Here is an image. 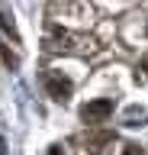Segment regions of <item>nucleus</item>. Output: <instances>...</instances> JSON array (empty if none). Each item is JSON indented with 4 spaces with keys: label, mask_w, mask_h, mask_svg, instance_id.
<instances>
[{
    "label": "nucleus",
    "mask_w": 148,
    "mask_h": 155,
    "mask_svg": "<svg viewBox=\"0 0 148 155\" xmlns=\"http://www.w3.org/2000/svg\"><path fill=\"white\" fill-rule=\"evenodd\" d=\"M80 116H84V123H103L106 116H113V100H109V97L90 100V104H84Z\"/></svg>",
    "instance_id": "1"
},
{
    "label": "nucleus",
    "mask_w": 148,
    "mask_h": 155,
    "mask_svg": "<svg viewBox=\"0 0 148 155\" xmlns=\"http://www.w3.org/2000/svg\"><path fill=\"white\" fill-rule=\"evenodd\" d=\"M45 91H49L52 100H68L71 91H74V84H71L65 74H45Z\"/></svg>",
    "instance_id": "2"
},
{
    "label": "nucleus",
    "mask_w": 148,
    "mask_h": 155,
    "mask_svg": "<svg viewBox=\"0 0 148 155\" xmlns=\"http://www.w3.org/2000/svg\"><path fill=\"white\" fill-rule=\"evenodd\" d=\"M0 58H3V65L10 68V71H16V68H20V58L13 55V52H10V48H7V45L0 48Z\"/></svg>",
    "instance_id": "3"
},
{
    "label": "nucleus",
    "mask_w": 148,
    "mask_h": 155,
    "mask_svg": "<svg viewBox=\"0 0 148 155\" xmlns=\"http://www.w3.org/2000/svg\"><path fill=\"white\" fill-rule=\"evenodd\" d=\"M0 26H3V32H10L13 39H20V32H16V26H13V16H7V13H0Z\"/></svg>",
    "instance_id": "4"
},
{
    "label": "nucleus",
    "mask_w": 148,
    "mask_h": 155,
    "mask_svg": "<svg viewBox=\"0 0 148 155\" xmlns=\"http://www.w3.org/2000/svg\"><path fill=\"white\" fill-rule=\"evenodd\" d=\"M122 155H145V149H142V145H135V142H129L126 149H122Z\"/></svg>",
    "instance_id": "5"
},
{
    "label": "nucleus",
    "mask_w": 148,
    "mask_h": 155,
    "mask_svg": "<svg viewBox=\"0 0 148 155\" xmlns=\"http://www.w3.org/2000/svg\"><path fill=\"white\" fill-rule=\"evenodd\" d=\"M49 155H65V152H61V145H52V149H49Z\"/></svg>",
    "instance_id": "6"
},
{
    "label": "nucleus",
    "mask_w": 148,
    "mask_h": 155,
    "mask_svg": "<svg viewBox=\"0 0 148 155\" xmlns=\"http://www.w3.org/2000/svg\"><path fill=\"white\" fill-rule=\"evenodd\" d=\"M142 71H148V55H145V58H142Z\"/></svg>",
    "instance_id": "7"
}]
</instances>
